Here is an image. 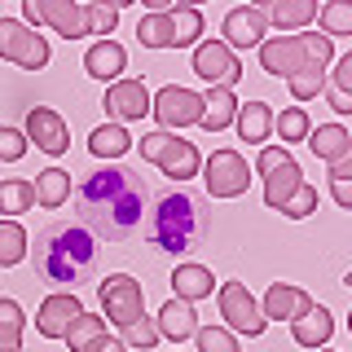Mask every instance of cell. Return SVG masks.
I'll return each instance as SVG.
<instances>
[{
  "label": "cell",
  "mask_w": 352,
  "mask_h": 352,
  "mask_svg": "<svg viewBox=\"0 0 352 352\" xmlns=\"http://www.w3.org/2000/svg\"><path fill=\"white\" fill-rule=\"evenodd\" d=\"M220 317H225L234 330H242L247 339H260L264 335V313H260V304L251 300V291L242 282H225L220 286Z\"/></svg>",
  "instance_id": "obj_11"
},
{
  "label": "cell",
  "mask_w": 352,
  "mask_h": 352,
  "mask_svg": "<svg viewBox=\"0 0 352 352\" xmlns=\"http://www.w3.org/2000/svg\"><path fill=\"white\" fill-rule=\"evenodd\" d=\"M326 102L335 115H352V53H344V58L335 62V71L326 75Z\"/></svg>",
  "instance_id": "obj_25"
},
{
  "label": "cell",
  "mask_w": 352,
  "mask_h": 352,
  "mask_svg": "<svg viewBox=\"0 0 352 352\" xmlns=\"http://www.w3.org/2000/svg\"><path fill=\"white\" fill-rule=\"evenodd\" d=\"M194 75L212 88H234L242 75V62L234 58V49H225V40H203L194 49Z\"/></svg>",
  "instance_id": "obj_12"
},
{
  "label": "cell",
  "mask_w": 352,
  "mask_h": 352,
  "mask_svg": "<svg viewBox=\"0 0 352 352\" xmlns=\"http://www.w3.org/2000/svg\"><path fill=\"white\" fill-rule=\"evenodd\" d=\"M203 181L212 198H238L251 185V168L238 150H212V159L203 163Z\"/></svg>",
  "instance_id": "obj_9"
},
{
  "label": "cell",
  "mask_w": 352,
  "mask_h": 352,
  "mask_svg": "<svg viewBox=\"0 0 352 352\" xmlns=\"http://www.w3.org/2000/svg\"><path fill=\"white\" fill-rule=\"evenodd\" d=\"M238 137L242 141H251V146H264L269 141V132H273V106L269 102H247V106H238Z\"/></svg>",
  "instance_id": "obj_24"
},
{
  "label": "cell",
  "mask_w": 352,
  "mask_h": 352,
  "mask_svg": "<svg viewBox=\"0 0 352 352\" xmlns=\"http://www.w3.org/2000/svg\"><path fill=\"white\" fill-rule=\"evenodd\" d=\"M22 326H27V317H22L18 300H0V352H22Z\"/></svg>",
  "instance_id": "obj_35"
},
{
  "label": "cell",
  "mask_w": 352,
  "mask_h": 352,
  "mask_svg": "<svg viewBox=\"0 0 352 352\" xmlns=\"http://www.w3.org/2000/svg\"><path fill=\"white\" fill-rule=\"evenodd\" d=\"M159 335H168L172 344H181V339H194L198 335V313L194 304L185 300H168L159 308Z\"/></svg>",
  "instance_id": "obj_22"
},
{
  "label": "cell",
  "mask_w": 352,
  "mask_h": 352,
  "mask_svg": "<svg viewBox=\"0 0 352 352\" xmlns=\"http://www.w3.org/2000/svg\"><path fill=\"white\" fill-rule=\"evenodd\" d=\"M141 159L159 163L163 176H172L176 185L198 176V168H203V154H198L194 141H181V137H172V132H146V137H141Z\"/></svg>",
  "instance_id": "obj_5"
},
{
  "label": "cell",
  "mask_w": 352,
  "mask_h": 352,
  "mask_svg": "<svg viewBox=\"0 0 352 352\" xmlns=\"http://www.w3.org/2000/svg\"><path fill=\"white\" fill-rule=\"evenodd\" d=\"M172 22H176V49H198V36H203V14L194 5H176L172 9Z\"/></svg>",
  "instance_id": "obj_36"
},
{
  "label": "cell",
  "mask_w": 352,
  "mask_h": 352,
  "mask_svg": "<svg viewBox=\"0 0 352 352\" xmlns=\"http://www.w3.org/2000/svg\"><path fill=\"white\" fill-rule=\"evenodd\" d=\"M97 295H102L106 317H110V322H115L119 330L137 326L141 317H146V295H141V282L132 278V273H110Z\"/></svg>",
  "instance_id": "obj_7"
},
{
  "label": "cell",
  "mask_w": 352,
  "mask_h": 352,
  "mask_svg": "<svg viewBox=\"0 0 352 352\" xmlns=\"http://www.w3.org/2000/svg\"><path fill=\"white\" fill-rule=\"evenodd\" d=\"M330 198H335L344 212H352V181H330Z\"/></svg>",
  "instance_id": "obj_43"
},
{
  "label": "cell",
  "mask_w": 352,
  "mask_h": 352,
  "mask_svg": "<svg viewBox=\"0 0 352 352\" xmlns=\"http://www.w3.org/2000/svg\"><path fill=\"white\" fill-rule=\"evenodd\" d=\"M291 335H295L300 348H322V344H330V335H335V322H330V313L317 304L313 313H304L300 322H291Z\"/></svg>",
  "instance_id": "obj_27"
},
{
  "label": "cell",
  "mask_w": 352,
  "mask_h": 352,
  "mask_svg": "<svg viewBox=\"0 0 352 352\" xmlns=\"http://www.w3.org/2000/svg\"><path fill=\"white\" fill-rule=\"evenodd\" d=\"M154 119H159V132H176V128H190V124H203V97L190 93L181 84H168L159 88V97L150 102Z\"/></svg>",
  "instance_id": "obj_10"
},
{
  "label": "cell",
  "mask_w": 352,
  "mask_h": 352,
  "mask_svg": "<svg viewBox=\"0 0 352 352\" xmlns=\"http://www.w3.org/2000/svg\"><path fill=\"white\" fill-rule=\"evenodd\" d=\"M313 212H317V190L304 181V185H300V194H295L291 203L282 207V216H291V220H304V216H313Z\"/></svg>",
  "instance_id": "obj_40"
},
{
  "label": "cell",
  "mask_w": 352,
  "mask_h": 352,
  "mask_svg": "<svg viewBox=\"0 0 352 352\" xmlns=\"http://www.w3.org/2000/svg\"><path fill=\"white\" fill-rule=\"evenodd\" d=\"M150 181L141 176V168H128V163H106V168L88 172L80 185H75V216L93 238L106 242H128L146 220L150 207Z\"/></svg>",
  "instance_id": "obj_1"
},
{
  "label": "cell",
  "mask_w": 352,
  "mask_h": 352,
  "mask_svg": "<svg viewBox=\"0 0 352 352\" xmlns=\"http://www.w3.org/2000/svg\"><path fill=\"white\" fill-rule=\"evenodd\" d=\"M330 181H352V150L339 163H330Z\"/></svg>",
  "instance_id": "obj_44"
},
{
  "label": "cell",
  "mask_w": 352,
  "mask_h": 352,
  "mask_svg": "<svg viewBox=\"0 0 352 352\" xmlns=\"http://www.w3.org/2000/svg\"><path fill=\"white\" fill-rule=\"evenodd\" d=\"M273 128L282 132V141H308V132H313L304 106H291V110H282V115H273Z\"/></svg>",
  "instance_id": "obj_37"
},
{
  "label": "cell",
  "mask_w": 352,
  "mask_h": 352,
  "mask_svg": "<svg viewBox=\"0 0 352 352\" xmlns=\"http://www.w3.org/2000/svg\"><path fill=\"white\" fill-rule=\"evenodd\" d=\"M154 344H159V322H150V317H141L137 326L124 330V348H141V352H146Z\"/></svg>",
  "instance_id": "obj_39"
},
{
  "label": "cell",
  "mask_w": 352,
  "mask_h": 352,
  "mask_svg": "<svg viewBox=\"0 0 352 352\" xmlns=\"http://www.w3.org/2000/svg\"><path fill=\"white\" fill-rule=\"evenodd\" d=\"M36 207V185L22 181V176H9V181H0V212L5 216H22Z\"/></svg>",
  "instance_id": "obj_32"
},
{
  "label": "cell",
  "mask_w": 352,
  "mask_h": 352,
  "mask_svg": "<svg viewBox=\"0 0 352 352\" xmlns=\"http://www.w3.org/2000/svg\"><path fill=\"white\" fill-rule=\"evenodd\" d=\"M40 22H49L62 40L93 36V5H75V0H31Z\"/></svg>",
  "instance_id": "obj_13"
},
{
  "label": "cell",
  "mask_w": 352,
  "mask_h": 352,
  "mask_svg": "<svg viewBox=\"0 0 352 352\" xmlns=\"http://www.w3.org/2000/svg\"><path fill=\"white\" fill-rule=\"evenodd\" d=\"M27 132H18V128H0V159L5 163H18L22 154H27Z\"/></svg>",
  "instance_id": "obj_41"
},
{
  "label": "cell",
  "mask_w": 352,
  "mask_h": 352,
  "mask_svg": "<svg viewBox=\"0 0 352 352\" xmlns=\"http://www.w3.org/2000/svg\"><path fill=\"white\" fill-rule=\"evenodd\" d=\"M313 295H308V291H300V286H291V282H273L269 286V291H264V308H260V313H264V322H282V317H286V322H300V317L304 313H313Z\"/></svg>",
  "instance_id": "obj_18"
},
{
  "label": "cell",
  "mask_w": 352,
  "mask_h": 352,
  "mask_svg": "<svg viewBox=\"0 0 352 352\" xmlns=\"http://www.w3.org/2000/svg\"><path fill=\"white\" fill-rule=\"evenodd\" d=\"M264 31H269L264 5H238L225 14V49H256L264 44Z\"/></svg>",
  "instance_id": "obj_15"
},
{
  "label": "cell",
  "mask_w": 352,
  "mask_h": 352,
  "mask_svg": "<svg viewBox=\"0 0 352 352\" xmlns=\"http://www.w3.org/2000/svg\"><path fill=\"white\" fill-rule=\"evenodd\" d=\"M66 344H71V352H128L124 339H110L106 335V322H102V317H93V313H84L80 322L71 326Z\"/></svg>",
  "instance_id": "obj_19"
},
{
  "label": "cell",
  "mask_w": 352,
  "mask_h": 352,
  "mask_svg": "<svg viewBox=\"0 0 352 352\" xmlns=\"http://www.w3.org/2000/svg\"><path fill=\"white\" fill-rule=\"evenodd\" d=\"M194 344H198V352H238V339L220 326H198Z\"/></svg>",
  "instance_id": "obj_38"
},
{
  "label": "cell",
  "mask_w": 352,
  "mask_h": 352,
  "mask_svg": "<svg viewBox=\"0 0 352 352\" xmlns=\"http://www.w3.org/2000/svg\"><path fill=\"white\" fill-rule=\"evenodd\" d=\"M335 62V40L317 36V31H300V36H269L260 44V66L278 80H300V75L326 71Z\"/></svg>",
  "instance_id": "obj_4"
},
{
  "label": "cell",
  "mask_w": 352,
  "mask_h": 352,
  "mask_svg": "<svg viewBox=\"0 0 352 352\" xmlns=\"http://www.w3.org/2000/svg\"><path fill=\"white\" fill-rule=\"evenodd\" d=\"M238 119V97H234V88H212V93L203 97V128L207 132H220V128H229Z\"/></svg>",
  "instance_id": "obj_28"
},
{
  "label": "cell",
  "mask_w": 352,
  "mask_h": 352,
  "mask_svg": "<svg viewBox=\"0 0 352 352\" xmlns=\"http://www.w3.org/2000/svg\"><path fill=\"white\" fill-rule=\"evenodd\" d=\"M137 40L146 44V49H176V22H172V9L141 18V22H137Z\"/></svg>",
  "instance_id": "obj_30"
},
{
  "label": "cell",
  "mask_w": 352,
  "mask_h": 352,
  "mask_svg": "<svg viewBox=\"0 0 352 352\" xmlns=\"http://www.w3.org/2000/svg\"><path fill=\"white\" fill-rule=\"evenodd\" d=\"M106 115L115 119L119 128L132 124V119H146L150 115V93L141 80H115L106 88Z\"/></svg>",
  "instance_id": "obj_17"
},
{
  "label": "cell",
  "mask_w": 352,
  "mask_h": 352,
  "mask_svg": "<svg viewBox=\"0 0 352 352\" xmlns=\"http://www.w3.org/2000/svg\"><path fill=\"white\" fill-rule=\"evenodd\" d=\"M212 269L207 264H176V273H172V300H185V304H198V300H207L212 295Z\"/></svg>",
  "instance_id": "obj_20"
},
{
  "label": "cell",
  "mask_w": 352,
  "mask_h": 352,
  "mask_svg": "<svg viewBox=\"0 0 352 352\" xmlns=\"http://www.w3.org/2000/svg\"><path fill=\"white\" fill-rule=\"evenodd\" d=\"M84 317V304H80V295H71V291H58V295H49V300L40 304V313H36V330L44 339H66L71 335V326Z\"/></svg>",
  "instance_id": "obj_14"
},
{
  "label": "cell",
  "mask_w": 352,
  "mask_h": 352,
  "mask_svg": "<svg viewBox=\"0 0 352 352\" xmlns=\"http://www.w3.org/2000/svg\"><path fill=\"white\" fill-rule=\"evenodd\" d=\"M31 185H36V203L49 207V212H58L66 198H71V172H62V168H44Z\"/></svg>",
  "instance_id": "obj_29"
},
{
  "label": "cell",
  "mask_w": 352,
  "mask_h": 352,
  "mask_svg": "<svg viewBox=\"0 0 352 352\" xmlns=\"http://www.w3.org/2000/svg\"><path fill=\"white\" fill-rule=\"evenodd\" d=\"M344 282H348V286H352V273H348V278H344Z\"/></svg>",
  "instance_id": "obj_45"
},
{
  "label": "cell",
  "mask_w": 352,
  "mask_h": 352,
  "mask_svg": "<svg viewBox=\"0 0 352 352\" xmlns=\"http://www.w3.org/2000/svg\"><path fill=\"white\" fill-rule=\"evenodd\" d=\"M308 150H313L317 159H326V163H339L352 150V132L339 128V124H317L308 132Z\"/></svg>",
  "instance_id": "obj_23"
},
{
  "label": "cell",
  "mask_w": 352,
  "mask_h": 352,
  "mask_svg": "<svg viewBox=\"0 0 352 352\" xmlns=\"http://www.w3.org/2000/svg\"><path fill=\"white\" fill-rule=\"evenodd\" d=\"M0 58L22 71H40V66H49V40L18 18H0Z\"/></svg>",
  "instance_id": "obj_8"
},
{
  "label": "cell",
  "mask_w": 352,
  "mask_h": 352,
  "mask_svg": "<svg viewBox=\"0 0 352 352\" xmlns=\"http://www.w3.org/2000/svg\"><path fill=\"white\" fill-rule=\"evenodd\" d=\"M124 66H128V53H124V44H115V40H97L93 49L84 53V71L93 75V80H119Z\"/></svg>",
  "instance_id": "obj_21"
},
{
  "label": "cell",
  "mask_w": 352,
  "mask_h": 352,
  "mask_svg": "<svg viewBox=\"0 0 352 352\" xmlns=\"http://www.w3.org/2000/svg\"><path fill=\"white\" fill-rule=\"evenodd\" d=\"M146 238H150L154 251H168V256H185V251L203 247V238H207V198L185 190V185L159 190L150 198Z\"/></svg>",
  "instance_id": "obj_3"
},
{
  "label": "cell",
  "mask_w": 352,
  "mask_h": 352,
  "mask_svg": "<svg viewBox=\"0 0 352 352\" xmlns=\"http://www.w3.org/2000/svg\"><path fill=\"white\" fill-rule=\"evenodd\" d=\"M264 14H269V22L286 36V31H295V27L317 22V5L313 0H273V5H264Z\"/></svg>",
  "instance_id": "obj_26"
},
{
  "label": "cell",
  "mask_w": 352,
  "mask_h": 352,
  "mask_svg": "<svg viewBox=\"0 0 352 352\" xmlns=\"http://www.w3.org/2000/svg\"><path fill=\"white\" fill-rule=\"evenodd\" d=\"M27 260V229L18 220H0V269H14Z\"/></svg>",
  "instance_id": "obj_33"
},
{
  "label": "cell",
  "mask_w": 352,
  "mask_h": 352,
  "mask_svg": "<svg viewBox=\"0 0 352 352\" xmlns=\"http://www.w3.org/2000/svg\"><path fill=\"white\" fill-rule=\"evenodd\" d=\"M27 141H36V150L44 154H66L71 150V128L53 106H36L27 115Z\"/></svg>",
  "instance_id": "obj_16"
},
{
  "label": "cell",
  "mask_w": 352,
  "mask_h": 352,
  "mask_svg": "<svg viewBox=\"0 0 352 352\" xmlns=\"http://www.w3.org/2000/svg\"><path fill=\"white\" fill-rule=\"evenodd\" d=\"M256 168H260V176H264V203H269L273 212H282V207L291 203L295 194H300V185H304L300 163L286 154V146H264Z\"/></svg>",
  "instance_id": "obj_6"
},
{
  "label": "cell",
  "mask_w": 352,
  "mask_h": 352,
  "mask_svg": "<svg viewBox=\"0 0 352 352\" xmlns=\"http://www.w3.org/2000/svg\"><path fill=\"white\" fill-rule=\"evenodd\" d=\"M348 330H352V313H348Z\"/></svg>",
  "instance_id": "obj_46"
},
{
  "label": "cell",
  "mask_w": 352,
  "mask_h": 352,
  "mask_svg": "<svg viewBox=\"0 0 352 352\" xmlns=\"http://www.w3.org/2000/svg\"><path fill=\"white\" fill-rule=\"evenodd\" d=\"M317 22H322V36L335 40V36H352V0H326L317 9Z\"/></svg>",
  "instance_id": "obj_34"
},
{
  "label": "cell",
  "mask_w": 352,
  "mask_h": 352,
  "mask_svg": "<svg viewBox=\"0 0 352 352\" xmlns=\"http://www.w3.org/2000/svg\"><path fill=\"white\" fill-rule=\"evenodd\" d=\"M119 22V5H93V36H110Z\"/></svg>",
  "instance_id": "obj_42"
},
{
  "label": "cell",
  "mask_w": 352,
  "mask_h": 352,
  "mask_svg": "<svg viewBox=\"0 0 352 352\" xmlns=\"http://www.w3.org/2000/svg\"><path fill=\"white\" fill-rule=\"evenodd\" d=\"M97 273V238L80 220H53L36 234V278L44 286H66L75 295L80 282Z\"/></svg>",
  "instance_id": "obj_2"
},
{
  "label": "cell",
  "mask_w": 352,
  "mask_h": 352,
  "mask_svg": "<svg viewBox=\"0 0 352 352\" xmlns=\"http://www.w3.org/2000/svg\"><path fill=\"white\" fill-rule=\"evenodd\" d=\"M88 150H93L97 159H124L132 150V137L119 124H102V128H93V137H88Z\"/></svg>",
  "instance_id": "obj_31"
}]
</instances>
